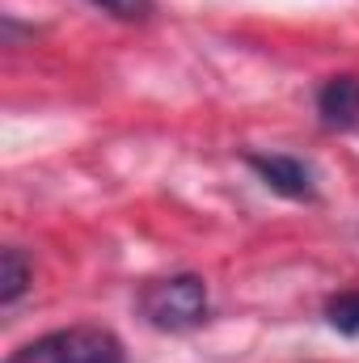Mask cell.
<instances>
[{
    "mask_svg": "<svg viewBox=\"0 0 359 363\" xmlns=\"http://www.w3.org/2000/svg\"><path fill=\"white\" fill-rule=\"evenodd\" d=\"M30 258L17 250V245H9V250H0V304L9 308V304H17L21 296H26V287H30Z\"/></svg>",
    "mask_w": 359,
    "mask_h": 363,
    "instance_id": "obj_5",
    "label": "cell"
},
{
    "mask_svg": "<svg viewBox=\"0 0 359 363\" xmlns=\"http://www.w3.org/2000/svg\"><path fill=\"white\" fill-rule=\"evenodd\" d=\"M326 321L343 334V338H359V291H338L326 304Z\"/></svg>",
    "mask_w": 359,
    "mask_h": 363,
    "instance_id": "obj_6",
    "label": "cell"
},
{
    "mask_svg": "<svg viewBox=\"0 0 359 363\" xmlns=\"http://www.w3.org/2000/svg\"><path fill=\"white\" fill-rule=\"evenodd\" d=\"M317 114L330 131H347L359 123V77H330L317 89Z\"/></svg>",
    "mask_w": 359,
    "mask_h": 363,
    "instance_id": "obj_4",
    "label": "cell"
},
{
    "mask_svg": "<svg viewBox=\"0 0 359 363\" xmlns=\"http://www.w3.org/2000/svg\"><path fill=\"white\" fill-rule=\"evenodd\" d=\"M140 317L161 334H186L207 321V283L199 274H170L140 287Z\"/></svg>",
    "mask_w": 359,
    "mask_h": 363,
    "instance_id": "obj_1",
    "label": "cell"
},
{
    "mask_svg": "<svg viewBox=\"0 0 359 363\" xmlns=\"http://www.w3.org/2000/svg\"><path fill=\"white\" fill-rule=\"evenodd\" d=\"M245 165L283 199H296V203H313L317 199V169L309 161H300V157H287V152H245Z\"/></svg>",
    "mask_w": 359,
    "mask_h": 363,
    "instance_id": "obj_3",
    "label": "cell"
},
{
    "mask_svg": "<svg viewBox=\"0 0 359 363\" xmlns=\"http://www.w3.org/2000/svg\"><path fill=\"white\" fill-rule=\"evenodd\" d=\"M89 4L118 17V21H148L153 17V0H89Z\"/></svg>",
    "mask_w": 359,
    "mask_h": 363,
    "instance_id": "obj_7",
    "label": "cell"
},
{
    "mask_svg": "<svg viewBox=\"0 0 359 363\" xmlns=\"http://www.w3.org/2000/svg\"><path fill=\"white\" fill-rule=\"evenodd\" d=\"M4 363H127V351L101 325H68L17 347Z\"/></svg>",
    "mask_w": 359,
    "mask_h": 363,
    "instance_id": "obj_2",
    "label": "cell"
}]
</instances>
